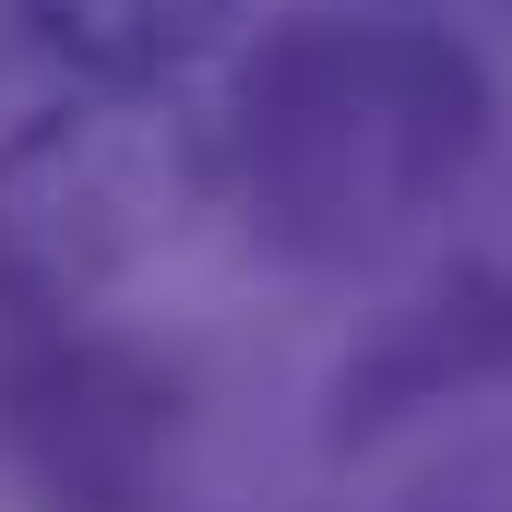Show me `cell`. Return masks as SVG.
I'll use <instances>...</instances> for the list:
<instances>
[{"label":"cell","instance_id":"cell-5","mask_svg":"<svg viewBox=\"0 0 512 512\" xmlns=\"http://www.w3.org/2000/svg\"><path fill=\"white\" fill-rule=\"evenodd\" d=\"M12 24L84 96H167L239 36V0H12Z\"/></svg>","mask_w":512,"mask_h":512},{"label":"cell","instance_id":"cell-2","mask_svg":"<svg viewBox=\"0 0 512 512\" xmlns=\"http://www.w3.org/2000/svg\"><path fill=\"white\" fill-rule=\"evenodd\" d=\"M203 191V143L155 96H60L0 131V334L96 322L179 239Z\"/></svg>","mask_w":512,"mask_h":512},{"label":"cell","instance_id":"cell-6","mask_svg":"<svg viewBox=\"0 0 512 512\" xmlns=\"http://www.w3.org/2000/svg\"><path fill=\"white\" fill-rule=\"evenodd\" d=\"M405 512H512V429L465 441V453H441V465L405 489Z\"/></svg>","mask_w":512,"mask_h":512},{"label":"cell","instance_id":"cell-3","mask_svg":"<svg viewBox=\"0 0 512 512\" xmlns=\"http://www.w3.org/2000/svg\"><path fill=\"white\" fill-rule=\"evenodd\" d=\"M0 477L36 512H167L179 382L96 322L0 334Z\"/></svg>","mask_w":512,"mask_h":512},{"label":"cell","instance_id":"cell-1","mask_svg":"<svg viewBox=\"0 0 512 512\" xmlns=\"http://www.w3.org/2000/svg\"><path fill=\"white\" fill-rule=\"evenodd\" d=\"M501 120L489 60L405 0H298L274 12L215 120V179L286 274H370L441 227Z\"/></svg>","mask_w":512,"mask_h":512},{"label":"cell","instance_id":"cell-4","mask_svg":"<svg viewBox=\"0 0 512 512\" xmlns=\"http://www.w3.org/2000/svg\"><path fill=\"white\" fill-rule=\"evenodd\" d=\"M512 393V262H453L417 298L370 310L322 382V441L334 453H382L405 429Z\"/></svg>","mask_w":512,"mask_h":512}]
</instances>
